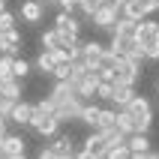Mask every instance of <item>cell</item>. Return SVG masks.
<instances>
[{"label": "cell", "instance_id": "cell-1", "mask_svg": "<svg viewBox=\"0 0 159 159\" xmlns=\"http://www.w3.org/2000/svg\"><path fill=\"white\" fill-rule=\"evenodd\" d=\"M30 129L39 138H54L60 129V120L54 117V102L48 96H42L39 102H33V117H30Z\"/></svg>", "mask_w": 159, "mask_h": 159}, {"label": "cell", "instance_id": "cell-2", "mask_svg": "<svg viewBox=\"0 0 159 159\" xmlns=\"http://www.w3.org/2000/svg\"><path fill=\"white\" fill-rule=\"evenodd\" d=\"M135 42L141 45L144 60H159V21H153V18H144L141 24H138Z\"/></svg>", "mask_w": 159, "mask_h": 159}, {"label": "cell", "instance_id": "cell-3", "mask_svg": "<svg viewBox=\"0 0 159 159\" xmlns=\"http://www.w3.org/2000/svg\"><path fill=\"white\" fill-rule=\"evenodd\" d=\"M123 111H129V114H132L135 132H144V135L150 132V126H153V105H150V99H147V96H141V93H138V96H135L132 102L123 108Z\"/></svg>", "mask_w": 159, "mask_h": 159}, {"label": "cell", "instance_id": "cell-4", "mask_svg": "<svg viewBox=\"0 0 159 159\" xmlns=\"http://www.w3.org/2000/svg\"><path fill=\"white\" fill-rule=\"evenodd\" d=\"M120 18H123V3H117V0H105V3L93 12V18H90V21H93L99 30H108V33H111V30H114V24L120 21Z\"/></svg>", "mask_w": 159, "mask_h": 159}, {"label": "cell", "instance_id": "cell-5", "mask_svg": "<svg viewBox=\"0 0 159 159\" xmlns=\"http://www.w3.org/2000/svg\"><path fill=\"white\" fill-rule=\"evenodd\" d=\"M54 30L63 36V48H69V45H78V42H81V21H78L75 15L57 12V18H54Z\"/></svg>", "mask_w": 159, "mask_h": 159}, {"label": "cell", "instance_id": "cell-6", "mask_svg": "<svg viewBox=\"0 0 159 159\" xmlns=\"http://www.w3.org/2000/svg\"><path fill=\"white\" fill-rule=\"evenodd\" d=\"M72 87H75V93H78L81 102H93V99H96V90H99L96 69H90L87 75H72Z\"/></svg>", "mask_w": 159, "mask_h": 159}, {"label": "cell", "instance_id": "cell-7", "mask_svg": "<svg viewBox=\"0 0 159 159\" xmlns=\"http://www.w3.org/2000/svg\"><path fill=\"white\" fill-rule=\"evenodd\" d=\"M105 51H108V45L99 42V39H84L81 42V57H84V63H87L90 69H96L99 63H102Z\"/></svg>", "mask_w": 159, "mask_h": 159}, {"label": "cell", "instance_id": "cell-8", "mask_svg": "<svg viewBox=\"0 0 159 159\" xmlns=\"http://www.w3.org/2000/svg\"><path fill=\"white\" fill-rule=\"evenodd\" d=\"M138 78H141V72L135 69L126 57H117V63H114V84H129V87H135Z\"/></svg>", "mask_w": 159, "mask_h": 159}, {"label": "cell", "instance_id": "cell-9", "mask_svg": "<svg viewBox=\"0 0 159 159\" xmlns=\"http://www.w3.org/2000/svg\"><path fill=\"white\" fill-rule=\"evenodd\" d=\"M42 15H45V3H42V0H21L18 18H21L24 24H39Z\"/></svg>", "mask_w": 159, "mask_h": 159}, {"label": "cell", "instance_id": "cell-10", "mask_svg": "<svg viewBox=\"0 0 159 159\" xmlns=\"http://www.w3.org/2000/svg\"><path fill=\"white\" fill-rule=\"evenodd\" d=\"M84 105L87 102H81L78 96L69 99V102H63V105L54 108V117L60 120V123H72V120H81V111H84Z\"/></svg>", "mask_w": 159, "mask_h": 159}, {"label": "cell", "instance_id": "cell-11", "mask_svg": "<svg viewBox=\"0 0 159 159\" xmlns=\"http://www.w3.org/2000/svg\"><path fill=\"white\" fill-rule=\"evenodd\" d=\"M108 51L114 54V57H132V54H144L141 45L135 42V39H123V36H111Z\"/></svg>", "mask_w": 159, "mask_h": 159}, {"label": "cell", "instance_id": "cell-12", "mask_svg": "<svg viewBox=\"0 0 159 159\" xmlns=\"http://www.w3.org/2000/svg\"><path fill=\"white\" fill-rule=\"evenodd\" d=\"M75 141H78V138H75L72 132H57L48 147H51L57 156H75V153H78V150H75Z\"/></svg>", "mask_w": 159, "mask_h": 159}, {"label": "cell", "instance_id": "cell-13", "mask_svg": "<svg viewBox=\"0 0 159 159\" xmlns=\"http://www.w3.org/2000/svg\"><path fill=\"white\" fill-rule=\"evenodd\" d=\"M81 150L93 153L96 159H105V156H108V141H105V135L99 132V129H90V135L84 138V147H81Z\"/></svg>", "mask_w": 159, "mask_h": 159}, {"label": "cell", "instance_id": "cell-14", "mask_svg": "<svg viewBox=\"0 0 159 159\" xmlns=\"http://www.w3.org/2000/svg\"><path fill=\"white\" fill-rule=\"evenodd\" d=\"M24 150H27L24 135H12V132L3 138V147H0V153H3L6 159H18V156H24Z\"/></svg>", "mask_w": 159, "mask_h": 159}, {"label": "cell", "instance_id": "cell-15", "mask_svg": "<svg viewBox=\"0 0 159 159\" xmlns=\"http://www.w3.org/2000/svg\"><path fill=\"white\" fill-rule=\"evenodd\" d=\"M30 117H33V105L30 102H15L12 105V111H9V120L12 123H18V126H30Z\"/></svg>", "mask_w": 159, "mask_h": 159}, {"label": "cell", "instance_id": "cell-16", "mask_svg": "<svg viewBox=\"0 0 159 159\" xmlns=\"http://www.w3.org/2000/svg\"><path fill=\"white\" fill-rule=\"evenodd\" d=\"M135 96H138V93H135V87H129V84H114V96H111V105L126 108Z\"/></svg>", "mask_w": 159, "mask_h": 159}, {"label": "cell", "instance_id": "cell-17", "mask_svg": "<svg viewBox=\"0 0 159 159\" xmlns=\"http://www.w3.org/2000/svg\"><path fill=\"white\" fill-rule=\"evenodd\" d=\"M135 33H138V21L132 18H120L111 30V36H123V39H135Z\"/></svg>", "mask_w": 159, "mask_h": 159}, {"label": "cell", "instance_id": "cell-18", "mask_svg": "<svg viewBox=\"0 0 159 159\" xmlns=\"http://www.w3.org/2000/svg\"><path fill=\"white\" fill-rule=\"evenodd\" d=\"M123 18H132V21L141 24L144 18H150V15H147V9H144L141 0H129V3H123Z\"/></svg>", "mask_w": 159, "mask_h": 159}, {"label": "cell", "instance_id": "cell-19", "mask_svg": "<svg viewBox=\"0 0 159 159\" xmlns=\"http://www.w3.org/2000/svg\"><path fill=\"white\" fill-rule=\"evenodd\" d=\"M126 147L132 153H150V135H144V132H135L126 138Z\"/></svg>", "mask_w": 159, "mask_h": 159}, {"label": "cell", "instance_id": "cell-20", "mask_svg": "<svg viewBox=\"0 0 159 159\" xmlns=\"http://www.w3.org/2000/svg\"><path fill=\"white\" fill-rule=\"evenodd\" d=\"M99 114H102V105L87 102V105H84V111H81V123L90 126V129H96V126H99Z\"/></svg>", "mask_w": 159, "mask_h": 159}, {"label": "cell", "instance_id": "cell-21", "mask_svg": "<svg viewBox=\"0 0 159 159\" xmlns=\"http://www.w3.org/2000/svg\"><path fill=\"white\" fill-rule=\"evenodd\" d=\"M39 42H42V51H57V48H63V36L51 27V30H42Z\"/></svg>", "mask_w": 159, "mask_h": 159}, {"label": "cell", "instance_id": "cell-22", "mask_svg": "<svg viewBox=\"0 0 159 159\" xmlns=\"http://www.w3.org/2000/svg\"><path fill=\"white\" fill-rule=\"evenodd\" d=\"M33 69L42 72V75H54V69H57L54 54H51V51H39V57H36V63H33Z\"/></svg>", "mask_w": 159, "mask_h": 159}, {"label": "cell", "instance_id": "cell-23", "mask_svg": "<svg viewBox=\"0 0 159 159\" xmlns=\"http://www.w3.org/2000/svg\"><path fill=\"white\" fill-rule=\"evenodd\" d=\"M117 129L129 138V135H135V120H132V114L129 111H123V108H117Z\"/></svg>", "mask_w": 159, "mask_h": 159}, {"label": "cell", "instance_id": "cell-24", "mask_svg": "<svg viewBox=\"0 0 159 159\" xmlns=\"http://www.w3.org/2000/svg\"><path fill=\"white\" fill-rule=\"evenodd\" d=\"M117 126V108H102V114H99V132H105V129H114Z\"/></svg>", "mask_w": 159, "mask_h": 159}, {"label": "cell", "instance_id": "cell-25", "mask_svg": "<svg viewBox=\"0 0 159 159\" xmlns=\"http://www.w3.org/2000/svg\"><path fill=\"white\" fill-rule=\"evenodd\" d=\"M21 93H24V84H21L18 78H12L9 84H3V96L12 99V102H21Z\"/></svg>", "mask_w": 159, "mask_h": 159}, {"label": "cell", "instance_id": "cell-26", "mask_svg": "<svg viewBox=\"0 0 159 159\" xmlns=\"http://www.w3.org/2000/svg\"><path fill=\"white\" fill-rule=\"evenodd\" d=\"M12 60H15V57L0 54V87H3V84H9V81L15 78V75H12Z\"/></svg>", "mask_w": 159, "mask_h": 159}, {"label": "cell", "instance_id": "cell-27", "mask_svg": "<svg viewBox=\"0 0 159 159\" xmlns=\"http://www.w3.org/2000/svg\"><path fill=\"white\" fill-rule=\"evenodd\" d=\"M30 69H33V66H30L24 57H15V60H12V75H15L18 81H24L27 75H30Z\"/></svg>", "mask_w": 159, "mask_h": 159}, {"label": "cell", "instance_id": "cell-28", "mask_svg": "<svg viewBox=\"0 0 159 159\" xmlns=\"http://www.w3.org/2000/svg\"><path fill=\"white\" fill-rule=\"evenodd\" d=\"M99 6H102V0H81V3H78V12L84 18H93V12H96Z\"/></svg>", "mask_w": 159, "mask_h": 159}, {"label": "cell", "instance_id": "cell-29", "mask_svg": "<svg viewBox=\"0 0 159 159\" xmlns=\"http://www.w3.org/2000/svg\"><path fill=\"white\" fill-rule=\"evenodd\" d=\"M75 69H72V63H60L57 69H54V81H72Z\"/></svg>", "mask_w": 159, "mask_h": 159}, {"label": "cell", "instance_id": "cell-30", "mask_svg": "<svg viewBox=\"0 0 159 159\" xmlns=\"http://www.w3.org/2000/svg\"><path fill=\"white\" fill-rule=\"evenodd\" d=\"M105 159H132V150H129L126 144H117V147H111V150H108Z\"/></svg>", "mask_w": 159, "mask_h": 159}, {"label": "cell", "instance_id": "cell-31", "mask_svg": "<svg viewBox=\"0 0 159 159\" xmlns=\"http://www.w3.org/2000/svg\"><path fill=\"white\" fill-rule=\"evenodd\" d=\"M15 12H9V9H6V12H0V33H6V30H12V27H15Z\"/></svg>", "mask_w": 159, "mask_h": 159}, {"label": "cell", "instance_id": "cell-32", "mask_svg": "<svg viewBox=\"0 0 159 159\" xmlns=\"http://www.w3.org/2000/svg\"><path fill=\"white\" fill-rule=\"evenodd\" d=\"M111 96H114V84L111 81H102L96 90V99H102V102H111Z\"/></svg>", "mask_w": 159, "mask_h": 159}, {"label": "cell", "instance_id": "cell-33", "mask_svg": "<svg viewBox=\"0 0 159 159\" xmlns=\"http://www.w3.org/2000/svg\"><path fill=\"white\" fill-rule=\"evenodd\" d=\"M81 0H60L57 6H60V12H66V15H75V9H78Z\"/></svg>", "mask_w": 159, "mask_h": 159}, {"label": "cell", "instance_id": "cell-34", "mask_svg": "<svg viewBox=\"0 0 159 159\" xmlns=\"http://www.w3.org/2000/svg\"><path fill=\"white\" fill-rule=\"evenodd\" d=\"M12 105H15V102L3 96V99H0V114H3V117H9V111H12Z\"/></svg>", "mask_w": 159, "mask_h": 159}, {"label": "cell", "instance_id": "cell-35", "mask_svg": "<svg viewBox=\"0 0 159 159\" xmlns=\"http://www.w3.org/2000/svg\"><path fill=\"white\" fill-rule=\"evenodd\" d=\"M36 159H57V153H54L51 147H42V150L36 153Z\"/></svg>", "mask_w": 159, "mask_h": 159}, {"label": "cell", "instance_id": "cell-36", "mask_svg": "<svg viewBox=\"0 0 159 159\" xmlns=\"http://www.w3.org/2000/svg\"><path fill=\"white\" fill-rule=\"evenodd\" d=\"M132 159H156V153H153V150L150 153H132Z\"/></svg>", "mask_w": 159, "mask_h": 159}, {"label": "cell", "instance_id": "cell-37", "mask_svg": "<svg viewBox=\"0 0 159 159\" xmlns=\"http://www.w3.org/2000/svg\"><path fill=\"white\" fill-rule=\"evenodd\" d=\"M75 159H96V156H93V153H87V150H78V153H75Z\"/></svg>", "mask_w": 159, "mask_h": 159}, {"label": "cell", "instance_id": "cell-38", "mask_svg": "<svg viewBox=\"0 0 159 159\" xmlns=\"http://www.w3.org/2000/svg\"><path fill=\"white\" fill-rule=\"evenodd\" d=\"M0 12H6V0H0Z\"/></svg>", "mask_w": 159, "mask_h": 159}, {"label": "cell", "instance_id": "cell-39", "mask_svg": "<svg viewBox=\"0 0 159 159\" xmlns=\"http://www.w3.org/2000/svg\"><path fill=\"white\" fill-rule=\"evenodd\" d=\"M42 3H45V6H48V3H60V0H42Z\"/></svg>", "mask_w": 159, "mask_h": 159}, {"label": "cell", "instance_id": "cell-40", "mask_svg": "<svg viewBox=\"0 0 159 159\" xmlns=\"http://www.w3.org/2000/svg\"><path fill=\"white\" fill-rule=\"evenodd\" d=\"M57 159H75V156H57Z\"/></svg>", "mask_w": 159, "mask_h": 159}, {"label": "cell", "instance_id": "cell-41", "mask_svg": "<svg viewBox=\"0 0 159 159\" xmlns=\"http://www.w3.org/2000/svg\"><path fill=\"white\" fill-rule=\"evenodd\" d=\"M0 99H3V87H0Z\"/></svg>", "mask_w": 159, "mask_h": 159}, {"label": "cell", "instance_id": "cell-42", "mask_svg": "<svg viewBox=\"0 0 159 159\" xmlns=\"http://www.w3.org/2000/svg\"><path fill=\"white\" fill-rule=\"evenodd\" d=\"M0 159H6V156H3V153H0Z\"/></svg>", "mask_w": 159, "mask_h": 159}, {"label": "cell", "instance_id": "cell-43", "mask_svg": "<svg viewBox=\"0 0 159 159\" xmlns=\"http://www.w3.org/2000/svg\"><path fill=\"white\" fill-rule=\"evenodd\" d=\"M18 159H27V156H18Z\"/></svg>", "mask_w": 159, "mask_h": 159}, {"label": "cell", "instance_id": "cell-44", "mask_svg": "<svg viewBox=\"0 0 159 159\" xmlns=\"http://www.w3.org/2000/svg\"><path fill=\"white\" fill-rule=\"evenodd\" d=\"M156 159H159V153H156Z\"/></svg>", "mask_w": 159, "mask_h": 159}]
</instances>
